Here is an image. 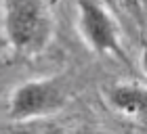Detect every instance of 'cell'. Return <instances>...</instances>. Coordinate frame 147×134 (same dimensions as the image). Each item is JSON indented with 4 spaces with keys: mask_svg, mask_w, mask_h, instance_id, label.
I'll use <instances>...</instances> for the list:
<instances>
[{
    "mask_svg": "<svg viewBox=\"0 0 147 134\" xmlns=\"http://www.w3.org/2000/svg\"><path fill=\"white\" fill-rule=\"evenodd\" d=\"M4 36L15 50L38 55L51 42L53 19L42 0H4Z\"/></svg>",
    "mask_w": 147,
    "mask_h": 134,
    "instance_id": "obj_1",
    "label": "cell"
},
{
    "mask_svg": "<svg viewBox=\"0 0 147 134\" xmlns=\"http://www.w3.org/2000/svg\"><path fill=\"white\" fill-rule=\"evenodd\" d=\"M78 31L97 55H120V25L99 0H78Z\"/></svg>",
    "mask_w": 147,
    "mask_h": 134,
    "instance_id": "obj_3",
    "label": "cell"
},
{
    "mask_svg": "<svg viewBox=\"0 0 147 134\" xmlns=\"http://www.w3.org/2000/svg\"><path fill=\"white\" fill-rule=\"evenodd\" d=\"M67 92L61 80L42 78L19 84L9 98L11 119H36L57 113L65 105Z\"/></svg>",
    "mask_w": 147,
    "mask_h": 134,
    "instance_id": "obj_2",
    "label": "cell"
},
{
    "mask_svg": "<svg viewBox=\"0 0 147 134\" xmlns=\"http://www.w3.org/2000/svg\"><path fill=\"white\" fill-rule=\"evenodd\" d=\"M109 100L120 113L135 119H147V88L141 86H116L109 92Z\"/></svg>",
    "mask_w": 147,
    "mask_h": 134,
    "instance_id": "obj_4",
    "label": "cell"
},
{
    "mask_svg": "<svg viewBox=\"0 0 147 134\" xmlns=\"http://www.w3.org/2000/svg\"><path fill=\"white\" fill-rule=\"evenodd\" d=\"M141 67H143L145 76H147V46L143 48V55H141Z\"/></svg>",
    "mask_w": 147,
    "mask_h": 134,
    "instance_id": "obj_5",
    "label": "cell"
},
{
    "mask_svg": "<svg viewBox=\"0 0 147 134\" xmlns=\"http://www.w3.org/2000/svg\"><path fill=\"white\" fill-rule=\"evenodd\" d=\"M0 48H2V42H0Z\"/></svg>",
    "mask_w": 147,
    "mask_h": 134,
    "instance_id": "obj_6",
    "label": "cell"
}]
</instances>
